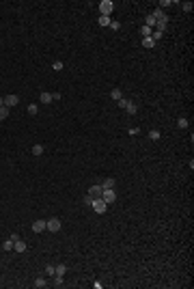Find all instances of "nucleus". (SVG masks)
<instances>
[{"instance_id":"1","label":"nucleus","mask_w":194,"mask_h":289,"mask_svg":"<svg viewBox=\"0 0 194 289\" xmlns=\"http://www.w3.org/2000/svg\"><path fill=\"white\" fill-rule=\"evenodd\" d=\"M91 207L95 209V214H106V209H108V203L103 201V199H93Z\"/></svg>"},{"instance_id":"2","label":"nucleus","mask_w":194,"mask_h":289,"mask_svg":"<svg viewBox=\"0 0 194 289\" xmlns=\"http://www.w3.org/2000/svg\"><path fill=\"white\" fill-rule=\"evenodd\" d=\"M112 9H114V5L110 2V0H101V2H99V11H101V15H103V17H110Z\"/></svg>"},{"instance_id":"3","label":"nucleus","mask_w":194,"mask_h":289,"mask_svg":"<svg viewBox=\"0 0 194 289\" xmlns=\"http://www.w3.org/2000/svg\"><path fill=\"white\" fill-rule=\"evenodd\" d=\"M45 229L52 231V233L60 231V220H58V218H50V220H45Z\"/></svg>"},{"instance_id":"4","label":"nucleus","mask_w":194,"mask_h":289,"mask_svg":"<svg viewBox=\"0 0 194 289\" xmlns=\"http://www.w3.org/2000/svg\"><path fill=\"white\" fill-rule=\"evenodd\" d=\"M101 199L106 201L108 205H110V203H114V201H116V194H114V188H110V190H103V192H101Z\"/></svg>"},{"instance_id":"5","label":"nucleus","mask_w":194,"mask_h":289,"mask_svg":"<svg viewBox=\"0 0 194 289\" xmlns=\"http://www.w3.org/2000/svg\"><path fill=\"white\" fill-rule=\"evenodd\" d=\"M17 104H20L17 95H5V106L7 108H13V106H17Z\"/></svg>"},{"instance_id":"6","label":"nucleus","mask_w":194,"mask_h":289,"mask_svg":"<svg viewBox=\"0 0 194 289\" xmlns=\"http://www.w3.org/2000/svg\"><path fill=\"white\" fill-rule=\"evenodd\" d=\"M101 192H103L101 186H91L88 188V196H93V199H101Z\"/></svg>"},{"instance_id":"7","label":"nucleus","mask_w":194,"mask_h":289,"mask_svg":"<svg viewBox=\"0 0 194 289\" xmlns=\"http://www.w3.org/2000/svg\"><path fill=\"white\" fill-rule=\"evenodd\" d=\"M13 250H17V253H26V250H28V246H26L24 240H15V244H13Z\"/></svg>"},{"instance_id":"8","label":"nucleus","mask_w":194,"mask_h":289,"mask_svg":"<svg viewBox=\"0 0 194 289\" xmlns=\"http://www.w3.org/2000/svg\"><path fill=\"white\" fill-rule=\"evenodd\" d=\"M32 231H35V233L45 231V220H35V222H32Z\"/></svg>"},{"instance_id":"9","label":"nucleus","mask_w":194,"mask_h":289,"mask_svg":"<svg viewBox=\"0 0 194 289\" xmlns=\"http://www.w3.org/2000/svg\"><path fill=\"white\" fill-rule=\"evenodd\" d=\"M114 183H116V181H114L112 177H108V179H103V183H101V188H103V190H110V188H114Z\"/></svg>"},{"instance_id":"10","label":"nucleus","mask_w":194,"mask_h":289,"mask_svg":"<svg viewBox=\"0 0 194 289\" xmlns=\"http://www.w3.org/2000/svg\"><path fill=\"white\" fill-rule=\"evenodd\" d=\"M125 110H127V114H136L138 112V106L134 101H127V106H125Z\"/></svg>"},{"instance_id":"11","label":"nucleus","mask_w":194,"mask_h":289,"mask_svg":"<svg viewBox=\"0 0 194 289\" xmlns=\"http://www.w3.org/2000/svg\"><path fill=\"white\" fill-rule=\"evenodd\" d=\"M52 285H54V287H63V285H65V281H63L60 274H54V281H52Z\"/></svg>"},{"instance_id":"12","label":"nucleus","mask_w":194,"mask_h":289,"mask_svg":"<svg viewBox=\"0 0 194 289\" xmlns=\"http://www.w3.org/2000/svg\"><path fill=\"white\" fill-rule=\"evenodd\" d=\"M110 97H112L114 101H119V99L123 97V95H121V89H112V91H110Z\"/></svg>"},{"instance_id":"13","label":"nucleus","mask_w":194,"mask_h":289,"mask_svg":"<svg viewBox=\"0 0 194 289\" xmlns=\"http://www.w3.org/2000/svg\"><path fill=\"white\" fill-rule=\"evenodd\" d=\"M142 45H145V48H153V45H155V41H153L151 37H142Z\"/></svg>"},{"instance_id":"14","label":"nucleus","mask_w":194,"mask_h":289,"mask_svg":"<svg viewBox=\"0 0 194 289\" xmlns=\"http://www.w3.org/2000/svg\"><path fill=\"white\" fill-rule=\"evenodd\" d=\"M39 99H41V104H50V101H52V93H41V95H39Z\"/></svg>"},{"instance_id":"15","label":"nucleus","mask_w":194,"mask_h":289,"mask_svg":"<svg viewBox=\"0 0 194 289\" xmlns=\"http://www.w3.org/2000/svg\"><path fill=\"white\" fill-rule=\"evenodd\" d=\"M177 127L179 129H188V119H186V117H181V119L177 121Z\"/></svg>"},{"instance_id":"16","label":"nucleus","mask_w":194,"mask_h":289,"mask_svg":"<svg viewBox=\"0 0 194 289\" xmlns=\"http://www.w3.org/2000/svg\"><path fill=\"white\" fill-rule=\"evenodd\" d=\"M43 153V144H32V155H41Z\"/></svg>"},{"instance_id":"17","label":"nucleus","mask_w":194,"mask_h":289,"mask_svg":"<svg viewBox=\"0 0 194 289\" xmlns=\"http://www.w3.org/2000/svg\"><path fill=\"white\" fill-rule=\"evenodd\" d=\"M7 117H9V108L7 106H0V121H5Z\"/></svg>"},{"instance_id":"18","label":"nucleus","mask_w":194,"mask_h":289,"mask_svg":"<svg viewBox=\"0 0 194 289\" xmlns=\"http://www.w3.org/2000/svg\"><path fill=\"white\" fill-rule=\"evenodd\" d=\"M13 244H15L13 240H7V242L2 244V250H7V253H9V250H13Z\"/></svg>"},{"instance_id":"19","label":"nucleus","mask_w":194,"mask_h":289,"mask_svg":"<svg viewBox=\"0 0 194 289\" xmlns=\"http://www.w3.org/2000/svg\"><path fill=\"white\" fill-rule=\"evenodd\" d=\"M48 285V281L45 278H41V276H39V278H35V287H39V289H41V287H45Z\"/></svg>"},{"instance_id":"20","label":"nucleus","mask_w":194,"mask_h":289,"mask_svg":"<svg viewBox=\"0 0 194 289\" xmlns=\"http://www.w3.org/2000/svg\"><path fill=\"white\" fill-rule=\"evenodd\" d=\"M160 136H162V134L158 132V129H151V132H149V138H151V140H160Z\"/></svg>"},{"instance_id":"21","label":"nucleus","mask_w":194,"mask_h":289,"mask_svg":"<svg viewBox=\"0 0 194 289\" xmlns=\"http://www.w3.org/2000/svg\"><path fill=\"white\" fill-rule=\"evenodd\" d=\"M45 274H48V276H54V274H56V266H45Z\"/></svg>"},{"instance_id":"22","label":"nucleus","mask_w":194,"mask_h":289,"mask_svg":"<svg viewBox=\"0 0 194 289\" xmlns=\"http://www.w3.org/2000/svg\"><path fill=\"white\" fill-rule=\"evenodd\" d=\"M97 24H99V26H110V17H103V15H101V17L97 20Z\"/></svg>"},{"instance_id":"23","label":"nucleus","mask_w":194,"mask_h":289,"mask_svg":"<svg viewBox=\"0 0 194 289\" xmlns=\"http://www.w3.org/2000/svg\"><path fill=\"white\" fill-rule=\"evenodd\" d=\"M37 112H39V106H37V104H30V106H28V114H32V117H35Z\"/></svg>"},{"instance_id":"24","label":"nucleus","mask_w":194,"mask_h":289,"mask_svg":"<svg viewBox=\"0 0 194 289\" xmlns=\"http://www.w3.org/2000/svg\"><path fill=\"white\" fill-rule=\"evenodd\" d=\"M142 37H151V33H153V28H149V26H142Z\"/></svg>"},{"instance_id":"25","label":"nucleus","mask_w":194,"mask_h":289,"mask_svg":"<svg viewBox=\"0 0 194 289\" xmlns=\"http://www.w3.org/2000/svg\"><path fill=\"white\" fill-rule=\"evenodd\" d=\"M52 69H54V71H60V69H63V61H54V63H52Z\"/></svg>"},{"instance_id":"26","label":"nucleus","mask_w":194,"mask_h":289,"mask_svg":"<svg viewBox=\"0 0 194 289\" xmlns=\"http://www.w3.org/2000/svg\"><path fill=\"white\" fill-rule=\"evenodd\" d=\"M162 35H164V33H160V30H153V33H151V39H153V41H158V39H162Z\"/></svg>"},{"instance_id":"27","label":"nucleus","mask_w":194,"mask_h":289,"mask_svg":"<svg viewBox=\"0 0 194 289\" xmlns=\"http://www.w3.org/2000/svg\"><path fill=\"white\" fill-rule=\"evenodd\" d=\"M65 272H67V266H56V274H60V276H63Z\"/></svg>"},{"instance_id":"28","label":"nucleus","mask_w":194,"mask_h":289,"mask_svg":"<svg viewBox=\"0 0 194 289\" xmlns=\"http://www.w3.org/2000/svg\"><path fill=\"white\" fill-rule=\"evenodd\" d=\"M127 101H129V99H123V97H121L116 104H119V108H125V106H127Z\"/></svg>"},{"instance_id":"29","label":"nucleus","mask_w":194,"mask_h":289,"mask_svg":"<svg viewBox=\"0 0 194 289\" xmlns=\"http://www.w3.org/2000/svg\"><path fill=\"white\" fill-rule=\"evenodd\" d=\"M181 9H183V11H192V2H183V5H181Z\"/></svg>"},{"instance_id":"30","label":"nucleus","mask_w":194,"mask_h":289,"mask_svg":"<svg viewBox=\"0 0 194 289\" xmlns=\"http://www.w3.org/2000/svg\"><path fill=\"white\" fill-rule=\"evenodd\" d=\"M138 134H140L138 127H132V129H129V136H138Z\"/></svg>"},{"instance_id":"31","label":"nucleus","mask_w":194,"mask_h":289,"mask_svg":"<svg viewBox=\"0 0 194 289\" xmlns=\"http://www.w3.org/2000/svg\"><path fill=\"white\" fill-rule=\"evenodd\" d=\"M119 26H121L119 22H110V28H112V30H119Z\"/></svg>"},{"instance_id":"32","label":"nucleus","mask_w":194,"mask_h":289,"mask_svg":"<svg viewBox=\"0 0 194 289\" xmlns=\"http://www.w3.org/2000/svg\"><path fill=\"white\" fill-rule=\"evenodd\" d=\"M91 203H93V196L86 194V196H84V205H91Z\"/></svg>"},{"instance_id":"33","label":"nucleus","mask_w":194,"mask_h":289,"mask_svg":"<svg viewBox=\"0 0 194 289\" xmlns=\"http://www.w3.org/2000/svg\"><path fill=\"white\" fill-rule=\"evenodd\" d=\"M0 106H5V97L2 95H0Z\"/></svg>"}]
</instances>
